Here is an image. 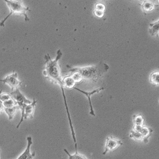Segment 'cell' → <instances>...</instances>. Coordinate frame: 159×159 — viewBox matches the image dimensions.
<instances>
[{
	"mask_svg": "<svg viewBox=\"0 0 159 159\" xmlns=\"http://www.w3.org/2000/svg\"><path fill=\"white\" fill-rule=\"evenodd\" d=\"M6 2L7 5L10 9V13L7 16L5 19L0 22V26L4 27L5 22L8 18L13 14H16L19 15H23L24 16V20L25 22H29L30 19L29 18L27 14V11L31 12L29 8V7H26L23 5V3L21 1H11V0H5Z\"/></svg>",
	"mask_w": 159,
	"mask_h": 159,
	"instance_id": "cell-1",
	"label": "cell"
},
{
	"mask_svg": "<svg viewBox=\"0 0 159 159\" xmlns=\"http://www.w3.org/2000/svg\"><path fill=\"white\" fill-rule=\"evenodd\" d=\"M37 102L38 101H36L35 99H34L33 102L30 104L23 106L19 108L22 112V117L20 122L16 126V128H19L20 125L23 122V120H26L28 117L31 119L34 118V114Z\"/></svg>",
	"mask_w": 159,
	"mask_h": 159,
	"instance_id": "cell-2",
	"label": "cell"
},
{
	"mask_svg": "<svg viewBox=\"0 0 159 159\" xmlns=\"http://www.w3.org/2000/svg\"><path fill=\"white\" fill-rule=\"evenodd\" d=\"M0 81L5 84L7 85L11 88L12 92L14 89H18V87L22 86V81L18 79V74L13 70V72L10 75L7 76L3 79L0 80Z\"/></svg>",
	"mask_w": 159,
	"mask_h": 159,
	"instance_id": "cell-3",
	"label": "cell"
},
{
	"mask_svg": "<svg viewBox=\"0 0 159 159\" xmlns=\"http://www.w3.org/2000/svg\"><path fill=\"white\" fill-rule=\"evenodd\" d=\"M70 71L78 72L80 74L83 78H93L97 76V67H85L83 68H74L70 70Z\"/></svg>",
	"mask_w": 159,
	"mask_h": 159,
	"instance_id": "cell-4",
	"label": "cell"
},
{
	"mask_svg": "<svg viewBox=\"0 0 159 159\" xmlns=\"http://www.w3.org/2000/svg\"><path fill=\"white\" fill-rule=\"evenodd\" d=\"M122 142L120 139L114 138L112 136L107 138L105 143V149L103 155H105L109 151H113L123 145Z\"/></svg>",
	"mask_w": 159,
	"mask_h": 159,
	"instance_id": "cell-5",
	"label": "cell"
},
{
	"mask_svg": "<svg viewBox=\"0 0 159 159\" xmlns=\"http://www.w3.org/2000/svg\"><path fill=\"white\" fill-rule=\"evenodd\" d=\"M10 94L12 96L13 99H14V100L16 102L19 108L23 106L28 105L32 103V102L31 100L27 99L20 92L18 88L15 89L14 91H13Z\"/></svg>",
	"mask_w": 159,
	"mask_h": 159,
	"instance_id": "cell-6",
	"label": "cell"
},
{
	"mask_svg": "<svg viewBox=\"0 0 159 159\" xmlns=\"http://www.w3.org/2000/svg\"><path fill=\"white\" fill-rule=\"evenodd\" d=\"M27 148L25 149V150L22 153L17 159H33L34 157L35 156V152H34L33 154H31L30 149H31V145H32V138L31 136H28L27 137Z\"/></svg>",
	"mask_w": 159,
	"mask_h": 159,
	"instance_id": "cell-7",
	"label": "cell"
},
{
	"mask_svg": "<svg viewBox=\"0 0 159 159\" xmlns=\"http://www.w3.org/2000/svg\"><path fill=\"white\" fill-rule=\"evenodd\" d=\"M74 89H76V90L80 91V92L82 93H83L84 94L86 95V96L88 97V99H89V105H90V114H91V115H92V116H95L96 115L95 114L93 108L92 104H91V96L93 94H94L95 93H98V92H99L100 91H101V90H103V89H104V88H100V89L99 88V89H95V90H93V91H91V92H86V91H83V90H80V89H79L76 88V87H74Z\"/></svg>",
	"mask_w": 159,
	"mask_h": 159,
	"instance_id": "cell-8",
	"label": "cell"
},
{
	"mask_svg": "<svg viewBox=\"0 0 159 159\" xmlns=\"http://www.w3.org/2000/svg\"><path fill=\"white\" fill-rule=\"evenodd\" d=\"M19 110V106L17 105L13 107L12 108H5L4 111L8 116L9 120H12L13 119L15 114L16 113L17 111Z\"/></svg>",
	"mask_w": 159,
	"mask_h": 159,
	"instance_id": "cell-9",
	"label": "cell"
},
{
	"mask_svg": "<svg viewBox=\"0 0 159 159\" xmlns=\"http://www.w3.org/2000/svg\"><path fill=\"white\" fill-rule=\"evenodd\" d=\"M153 132V129H151L150 128L145 126H143L141 128L139 132L143 137V140H144L145 139H148L150 137Z\"/></svg>",
	"mask_w": 159,
	"mask_h": 159,
	"instance_id": "cell-10",
	"label": "cell"
},
{
	"mask_svg": "<svg viewBox=\"0 0 159 159\" xmlns=\"http://www.w3.org/2000/svg\"><path fill=\"white\" fill-rule=\"evenodd\" d=\"M62 82L64 87L65 86L66 88H68V89H72V88H74V87H75L74 86H75L76 82L73 79L71 76L65 78L64 79H62Z\"/></svg>",
	"mask_w": 159,
	"mask_h": 159,
	"instance_id": "cell-11",
	"label": "cell"
},
{
	"mask_svg": "<svg viewBox=\"0 0 159 159\" xmlns=\"http://www.w3.org/2000/svg\"><path fill=\"white\" fill-rule=\"evenodd\" d=\"M154 3L149 1H145L142 5L143 10L145 13L154 10Z\"/></svg>",
	"mask_w": 159,
	"mask_h": 159,
	"instance_id": "cell-12",
	"label": "cell"
},
{
	"mask_svg": "<svg viewBox=\"0 0 159 159\" xmlns=\"http://www.w3.org/2000/svg\"><path fill=\"white\" fill-rule=\"evenodd\" d=\"M129 137L138 142H140L143 139V137L142 134H140V132H135L133 129L131 131V133L129 134Z\"/></svg>",
	"mask_w": 159,
	"mask_h": 159,
	"instance_id": "cell-13",
	"label": "cell"
},
{
	"mask_svg": "<svg viewBox=\"0 0 159 159\" xmlns=\"http://www.w3.org/2000/svg\"><path fill=\"white\" fill-rule=\"evenodd\" d=\"M64 151L69 157L68 159H88L84 155L79 154L78 153V151H76V153L73 155L70 154L69 152L66 149H64Z\"/></svg>",
	"mask_w": 159,
	"mask_h": 159,
	"instance_id": "cell-14",
	"label": "cell"
},
{
	"mask_svg": "<svg viewBox=\"0 0 159 159\" xmlns=\"http://www.w3.org/2000/svg\"><path fill=\"white\" fill-rule=\"evenodd\" d=\"M133 120L134 125H139V126H143L144 123L145 121L144 117L140 115L133 116Z\"/></svg>",
	"mask_w": 159,
	"mask_h": 159,
	"instance_id": "cell-15",
	"label": "cell"
},
{
	"mask_svg": "<svg viewBox=\"0 0 159 159\" xmlns=\"http://www.w3.org/2000/svg\"><path fill=\"white\" fill-rule=\"evenodd\" d=\"M3 106L5 108H12L13 107L18 105L14 99L11 98L10 99L3 102Z\"/></svg>",
	"mask_w": 159,
	"mask_h": 159,
	"instance_id": "cell-16",
	"label": "cell"
},
{
	"mask_svg": "<svg viewBox=\"0 0 159 159\" xmlns=\"http://www.w3.org/2000/svg\"><path fill=\"white\" fill-rule=\"evenodd\" d=\"M159 72H154L150 76V82L154 85L159 84Z\"/></svg>",
	"mask_w": 159,
	"mask_h": 159,
	"instance_id": "cell-17",
	"label": "cell"
},
{
	"mask_svg": "<svg viewBox=\"0 0 159 159\" xmlns=\"http://www.w3.org/2000/svg\"><path fill=\"white\" fill-rule=\"evenodd\" d=\"M12 98V96L10 94L6 93H2V91H0V100L3 103L5 101H7Z\"/></svg>",
	"mask_w": 159,
	"mask_h": 159,
	"instance_id": "cell-18",
	"label": "cell"
},
{
	"mask_svg": "<svg viewBox=\"0 0 159 159\" xmlns=\"http://www.w3.org/2000/svg\"><path fill=\"white\" fill-rule=\"evenodd\" d=\"M151 28H150V33H152V35H154L155 34L159 32V22H156L154 24H150Z\"/></svg>",
	"mask_w": 159,
	"mask_h": 159,
	"instance_id": "cell-19",
	"label": "cell"
},
{
	"mask_svg": "<svg viewBox=\"0 0 159 159\" xmlns=\"http://www.w3.org/2000/svg\"><path fill=\"white\" fill-rule=\"evenodd\" d=\"M71 77H72L73 79L75 81V82H79L82 79V77L80 75V74L78 72H74L73 75L71 76Z\"/></svg>",
	"mask_w": 159,
	"mask_h": 159,
	"instance_id": "cell-20",
	"label": "cell"
},
{
	"mask_svg": "<svg viewBox=\"0 0 159 159\" xmlns=\"http://www.w3.org/2000/svg\"><path fill=\"white\" fill-rule=\"evenodd\" d=\"M95 10L104 12L105 10V5L101 3H98L96 5Z\"/></svg>",
	"mask_w": 159,
	"mask_h": 159,
	"instance_id": "cell-21",
	"label": "cell"
},
{
	"mask_svg": "<svg viewBox=\"0 0 159 159\" xmlns=\"http://www.w3.org/2000/svg\"><path fill=\"white\" fill-rule=\"evenodd\" d=\"M93 13L95 16L99 18H102L104 16V12H102V11L95 10Z\"/></svg>",
	"mask_w": 159,
	"mask_h": 159,
	"instance_id": "cell-22",
	"label": "cell"
},
{
	"mask_svg": "<svg viewBox=\"0 0 159 159\" xmlns=\"http://www.w3.org/2000/svg\"><path fill=\"white\" fill-rule=\"evenodd\" d=\"M143 126H139V125H134V126L133 127V130L135 131L136 132H140V129Z\"/></svg>",
	"mask_w": 159,
	"mask_h": 159,
	"instance_id": "cell-23",
	"label": "cell"
},
{
	"mask_svg": "<svg viewBox=\"0 0 159 159\" xmlns=\"http://www.w3.org/2000/svg\"><path fill=\"white\" fill-rule=\"evenodd\" d=\"M4 110H5V108L3 106V103L0 100V113L3 112Z\"/></svg>",
	"mask_w": 159,
	"mask_h": 159,
	"instance_id": "cell-24",
	"label": "cell"
},
{
	"mask_svg": "<svg viewBox=\"0 0 159 159\" xmlns=\"http://www.w3.org/2000/svg\"><path fill=\"white\" fill-rule=\"evenodd\" d=\"M0 153H1V149H0Z\"/></svg>",
	"mask_w": 159,
	"mask_h": 159,
	"instance_id": "cell-25",
	"label": "cell"
}]
</instances>
